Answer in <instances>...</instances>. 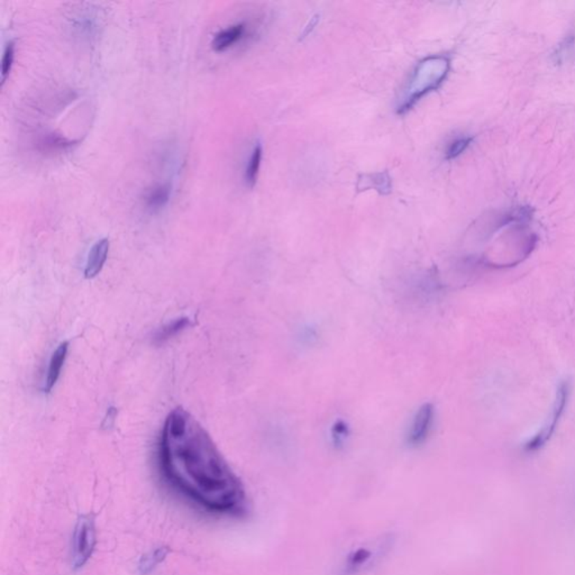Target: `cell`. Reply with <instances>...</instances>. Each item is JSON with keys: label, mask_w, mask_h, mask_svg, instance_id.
<instances>
[{"label": "cell", "mask_w": 575, "mask_h": 575, "mask_svg": "<svg viewBox=\"0 0 575 575\" xmlns=\"http://www.w3.org/2000/svg\"><path fill=\"white\" fill-rule=\"evenodd\" d=\"M157 461L169 487L198 509L232 518L248 513L242 482L205 428L183 408L166 417Z\"/></svg>", "instance_id": "cell-1"}, {"label": "cell", "mask_w": 575, "mask_h": 575, "mask_svg": "<svg viewBox=\"0 0 575 575\" xmlns=\"http://www.w3.org/2000/svg\"><path fill=\"white\" fill-rule=\"evenodd\" d=\"M450 68L448 57L443 55H434L420 61L410 78L407 87L404 88L397 113L406 114L426 94L439 89L446 79Z\"/></svg>", "instance_id": "cell-2"}, {"label": "cell", "mask_w": 575, "mask_h": 575, "mask_svg": "<svg viewBox=\"0 0 575 575\" xmlns=\"http://www.w3.org/2000/svg\"><path fill=\"white\" fill-rule=\"evenodd\" d=\"M97 543L96 525L92 516L85 515L80 517L72 539V565L79 569L85 567L92 558L94 547Z\"/></svg>", "instance_id": "cell-3"}, {"label": "cell", "mask_w": 575, "mask_h": 575, "mask_svg": "<svg viewBox=\"0 0 575 575\" xmlns=\"http://www.w3.org/2000/svg\"><path fill=\"white\" fill-rule=\"evenodd\" d=\"M569 396V383L567 381L562 382L558 389V395H556L555 404L553 408L552 416H551L550 424H547L541 433L528 441L526 444V450L532 452V450H539L543 445L551 439V435L554 433L556 426H558V420L563 415L564 409L567 406V400Z\"/></svg>", "instance_id": "cell-4"}, {"label": "cell", "mask_w": 575, "mask_h": 575, "mask_svg": "<svg viewBox=\"0 0 575 575\" xmlns=\"http://www.w3.org/2000/svg\"><path fill=\"white\" fill-rule=\"evenodd\" d=\"M434 415H435V410H434L433 404H425L419 408L418 413H416L413 424H411L409 435H408V441L410 445L418 446L427 439L432 426H433Z\"/></svg>", "instance_id": "cell-5"}, {"label": "cell", "mask_w": 575, "mask_h": 575, "mask_svg": "<svg viewBox=\"0 0 575 575\" xmlns=\"http://www.w3.org/2000/svg\"><path fill=\"white\" fill-rule=\"evenodd\" d=\"M246 29H248L245 23L233 24L220 29L211 40V49L215 52H224L231 49L232 46L243 40V37L246 34Z\"/></svg>", "instance_id": "cell-6"}, {"label": "cell", "mask_w": 575, "mask_h": 575, "mask_svg": "<svg viewBox=\"0 0 575 575\" xmlns=\"http://www.w3.org/2000/svg\"><path fill=\"white\" fill-rule=\"evenodd\" d=\"M109 239H101L98 242L94 243L92 251L89 252L88 260H87L86 269H85V276L87 279H92L94 276L103 270L106 260L108 257Z\"/></svg>", "instance_id": "cell-7"}, {"label": "cell", "mask_w": 575, "mask_h": 575, "mask_svg": "<svg viewBox=\"0 0 575 575\" xmlns=\"http://www.w3.org/2000/svg\"><path fill=\"white\" fill-rule=\"evenodd\" d=\"M171 183H157L152 185L144 194V205L148 211L157 213L168 205L171 198Z\"/></svg>", "instance_id": "cell-8"}, {"label": "cell", "mask_w": 575, "mask_h": 575, "mask_svg": "<svg viewBox=\"0 0 575 575\" xmlns=\"http://www.w3.org/2000/svg\"><path fill=\"white\" fill-rule=\"evenodd\" d=\"M356 188L359 191L376 190L382 196H387L392 191V181L387 171L363 174L359 178Z\"/></svg>", "instance_id": "cell-9"}, {"label": "cell", "mask_w": 575, "mask_h": 575, "mask_svg": "<svg viewBox=\"0 0 575 575\" xmlns=\"http://www.w3.org/2000/svg\"><path fill=\"white\" fill-rule=\"evenodd\" d=\"M69 343L63 342L57 346L55 353L52 354L51 360H50L49 369H48V376H46L45 387L44 390L46 392L53 389L57 380L60 378L61 370H62L64 362L68 355Z\"/></svg>", "instance_id": "cell-10"}, {"label": "cell", "mask_w": 575, "mask_h": 575, "mask_svg": "<svg viewBox=\"0 0 575 575\" xmlns=\"http://www.w3.org/2000/svg\"><path fill=\"white\" fill-rule=\"evenodd\" d=\"M79 141L70 140L68 137L52 132V133L41 135L37 146L43 153H57V152L66 151L69 148H73L74 145H77Z\"/></svg>", "instance_id": "cell-11"}, {"label": "cell", "mask_w": 575, "mask_h": 575, "mask_svg": "<svg viewBox=\"0 0 575 575\" xmlns=\"http://www.w3.org/2000/svg\"><path fill=\"white\" fill-rule=\"evenodd\" d=\"M263 148L261 142L255 143L253 150H252L250 157L248 159V164L245 168V183L248 188H254L257 185V178H259L260 168L262 162Z\"/></svg>", "instance_id": "cell-12"}, {"label": "cell", "mask_w": 575, "mask_h": 575, "mask_svg": "<svg viewBox=\"0 0 575 575\" xmlns=\"http://www.w3.org/2000/svg\"><path fill=\"white\" fill-rule=\"evenodd\" d=\"M168 547H159L157 550L152 551L148 553L146 555L141 558L140 564H139V571L141 574L148 575L153 572L154 569H157V565L162 563L168 556Z\"/></svg>", "instance_id": "cell-13"}, {"label": "cell", "mask_w": 575, "mask_h": 575, "mask_svg": "<svg viewBox=\"0 0 575 575\" xmlns=\"http://www.w3.org/2000/svg\"><path fill=\"white\" fill-rule=\"evenodd\" d=\"M189 324H190L189 319L187 317H183V318L176 319L173 322L164 325L154 337V342L157 344L168 342L169 339H173L174 336H177L178 334L185 331Z\"/></svg>", "instance_id": "cell-14"}, {"label": "cell", "mask_w": 575, "mask_h": 575, "mask_svg": "<svg viewBox=\"0 0 575 575\" xmlns=\"http://www.w3.org/2000/svg\"><path fill=\"white\" fill-rule=\"evenodd\" d=\"M371 560V552L365 548H359L357 551H354L350 556H348V562L345 565V571L348 574H354V573L359 572L362 567L367 565V562Z\"/></svg>", "instance_id": "cell-15"}, {"label": "cell", "mask_w": 575, "mask_h": 575, "mask_svg": "<svg viewBox=\"0 0 575 575\" xmlns=\"http://www.w3.org/2000/svg\"><path fill=\"white\" fill-rule=\"evenodd\" d=\"M15 60V42L9 41L3 50V61H1V86L6 81L8 74L12 71Z\"/></svg>", "instance_id": "cell-16"}, {"label": "cell", "mask_w": 575, "mask_h": 575, "mask_svg": "<svg viewBox=\"0 0 575 575\" xmlns=\"http://www.w3.org/2000/svg\"><path fill=\"white\" fill-rule=\"evenodd\" d=\"M471 142H472L471 137L456 139L453 142L450 143V145L447 146L446 152H445V159H454L460 157L469 148Z\"/></svg>", "instance_id": "cell-17"}, {"label": "cell", "mask_w": 575, "mask_h": 575, "mask_svg": "<svg viewBox=\"0 0 575 575\" xmlns=\"http://www.w3.org/2000/svg\"><path fill=\"white\" fill-rule=\"evenodd\" d=\"M332 435H333L334 444L336 445V446H341L348 435V425L345 424L342 420H339V422L334 425L333 434H332Z\"/></svg>", "instance_id": "cell-18"}, {"label": "cell", "mask_w": 575, "mask_h": 575, "mask_svg": "<svg viewBox=\"0 0 575 575\" xmlns=\"http://www.w3.org/2000/svg\"><path fill=\"white\" fill-rule=\"evenodd\" d=\"M319 20H320V15H313V17L311 18V20L308 22L307 25H306L305 29L302 31L301 36H300V40H304V38L309 36V35L313 33V29H316L317 25H318Z\"/></svg>", "instance_id": "cell-19"}]
</instances>
